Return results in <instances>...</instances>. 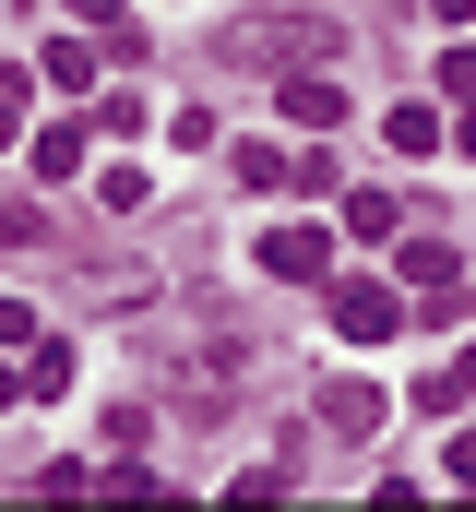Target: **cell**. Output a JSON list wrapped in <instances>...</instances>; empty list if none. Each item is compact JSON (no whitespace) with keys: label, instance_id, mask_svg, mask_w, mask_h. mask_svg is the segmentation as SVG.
Masks as SVG:
<instances>
[{"label":"cell","instance_id":"cell-1","mask_svg":"<svg viewBox=\"0 0 476 512\" xmlns=\"http://www.w3.org/2000/svg\"><path fill=\"white\" fill-rule=\"evenodd\" d=\"M227 382H238V334L227 322H191L179 334V393L191 405H227Z\"/></svg>","mask_w":476,"mask_h":512},{"label":"cell","instance_id":"cell-2","mask_svg":"<svg viewBox=\"0 0 476 512\" xmlns=\"http://www.w3.org/2000/svg\"><path fill=\"white\" fill-rule=\"evenodd\" d=\"M393 322H405V298H393V286H334V334H346V346H381Z\"/></svg>","mask_w":476,"mask_h":512},{"label":"cell","instance_id":"cell-3","mask_svg":"<svg viewBox=\"0 0 476 512\" xmlns=\"http://www.w3.org/2000/svg\"><path fill=\"white\" fill-rule=\"evenodd\" d=\"M250 60H334V24H274V36H238Z\"/></svg>","mask_w":476,"mask_h":512},{"label":"cell","instance_id":"cell-4","mask_svg":"<svg viewBox=\"0 0 476 512\" xmlns=\"http://www.w3.org/2000/svg\"><path fill=\"white\" fill-rule=\"evenodd\" d=\"M262 274H322V227H274L262 239Z\"/></svg>","mask_w":476,"mask_h":512},{"label":"cell","instance_id":"cell-5","mask_svg":"<svg viewBox=\"0 0 476 512\" xmlns=\"http://www.w3.org/2000/svg\"><path fill=\"white\" fill-rule=\"evenodd\" d=\"M322 417H334L346 441H369V429H381V382H346V393H322Z\"/></svg>","mask_w":476,"mask_h":512},{"label":"cell","instance_id":"cell-6","mask_svg":"<svg viewBox=\"0 0 476 512\" xmlns=\"http://www.w3.org/2000/svg\"><path fill=\"white\" fill-rule=\"evenodd\" d=\"M286 120H298V131H334V120H346V96H334V84H286Z\"/></svg>","mask_w":476,"mask_h":512},{"label":"cell","instance_id":"cell-7","mask_svg":"<svg viewBox=\"0 0 476 512\" xmlns=\"http://www.w3.org/2000/svg\"><path fill=\"white\" fill-rule=\"evenodd\" d=\"M346 227H357V239H393V227H405V203H393V191H346Z\"/></svg>","mask_w":476,"mask_h":512},{"label":"cell","instance_id":"cell-8","mask_svg":"<svg viewBox=\"0 0 476 512\" xmlns=\"http://www.w3.org/2000/svg\"><path fill=\"white\" fill-rule=\"evenodd\" d=\"M72 167H84V131H72V120L36 131V179H72Z\"/></svg>","mask_w":476,"mask_h":512},{"label":"cell","instance_id":"cell-9","mask_svg":"<svg viewBox=\"0 0 476 512\" xmlns=\"http://www.w3.org/2000/svg\"><path fill=\"white\" fill-rule=\"evenodd\" d=\"M429 12H441V24H465V12H476V0H429Z\"/></svg>","mask_w":476,"mask_h":512},{"label":"cell","instance_id":"cell-10","mask_svg":"<svg viewBox=\"0 0 476 512\" xmlns=\"http://www.w3.org/2000/svg\"><path fill=\"white\" fill-rule=\"evenodd\" d=\"M72 12H96V24H119V0H72Z\"/></svg>","mask_w":476,"mask_h":512},{"label":"cell","instance_id":"cell-11","mask_svg":"<svg viewBox=\"0 0 476 512\" xmlns=\"http://www.w3.org/2000/svg\"><path fill=\"white\" fill-rule=\"evenodd\" d=\"M0 143H12V84H0Z\"/></svg>","mask_w":476,"mask_h":512}]
</instances>
